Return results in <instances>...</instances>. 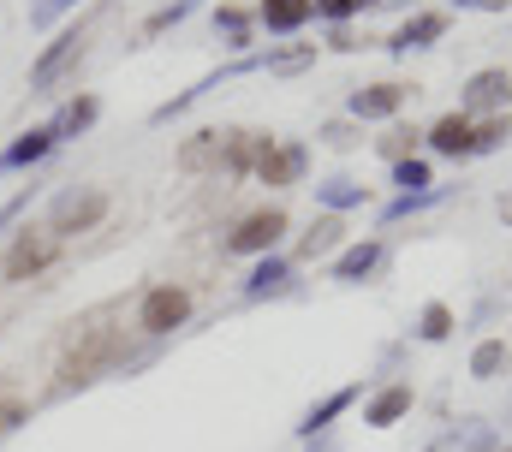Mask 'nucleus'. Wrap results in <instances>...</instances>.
Segmentation results:
<instances>
[{"instance_id":"obj_1","label":"nucleus","mask_w":512,"mask_h":452,"mask_svg":"<svg viewBox=\"0 0 512 452\" xmlns=\"http://www.w3.org/2000/svg\"><path fill=\"white\" fill-rule=\"evenodd\" d=\"M120 357H126V334L108 328V334H90L84 345H72V357L60 363V375H66V387H90V381L108 375Z\"/></svg>"},{"instance_id":"obj_2","label":"nucleus","mask_w":512,"mask_h":452,"mask_svg":"<svg viewBox=\"0 0 512 452\" xmlns=\"http://www.w3.org/2000/svg\"><path fill=\"white\" fill-rule=\"evenodd\" d=\"M54 250H60V238H54L48 226H18V238H12L6 256H0V274H6V280H36V274L54 262Z\"/></svg>"},{"instance_id":"obj_3","label":"nucleus","mask_w":512,"mask_h":452,"mask_svg":"<svg viewBox=\"0 0 512 452\" xmlns=\"http://www.w3.org/2000/svg\"><path fill=\"white\" fill-rule=\"evenodd\" d=\"M102 215H108V191H96V185L60 191L54 209H48V232H54V238H72V232H90Z\"/></svg>"},{"instance_id":"obj_4","label":"nucleus","mask_w":512,"mask_h":452,"mask_svg":"<svg viewBox=\"0 0 512 452\" xmlns=\"http://www.w3.org/2000/svg\"><path fill=\"white\" fill-rule=\"evenodd\" d=\"M185 316H191V292L185 286H155V292H143V304H137V328L143 334H173V328H185Z\"/></svg>"},{"instance_id":"obj_5","label":"nucleus","mask_w":512,"mask_h":452,"mask_svg":"<svg viewBox=\"0 0 512 452\" xmlns=\"http://www.w3.org/2000/svg\"><path fill=\"white\" fill-rule=\"evenodd\" d=\"M280 232H286V215L280 209H256L239 221V232L227 238V250H239V256H256V250H274L280 244Z\"/></svg>"},{"instance_id":"obj_6","label":"nucleus","mask_w":512,"mask_h":452,"mask_svg":"<svg viewBox=\"0 0 512 452\" xmlns=\"http://www.w3.org/2000/svg\"><path fill=\"white\" fill-rule=\"evenodd\" d=\"M256 173H262V185H292V179L304 173V149H298V143H286V149H262Z\"/></svg>"},{"instance_id":"obj_7","label":"nucleus","mask_w":512,"mask_h":452,"mask_svg":"<svg viewBox=\"0 0 512 452\" xmlns=\"http://www.w3.org/2000/svg\"><path fill=\"white\" fill-rule=\"evenodd\" d=\"M399 102H405V90H399V84H370V90H358V96H352V113H358V119H382V113H393Z\"/></svg>"},{"instance_id":"obj_8","label":"nucleus","mask_w":512,"mask_h":452,"mask_svg":"<svg viewBox=\"0 0 512 452\" xmlns=\"http://www.w3.org/2000/svg\"><path fill=\"white\" fill-rule=\"evenodd\" d=\"M429 143H435L441 155H465V149H471V119H465V113H447V119L429 131Z\"/></svg>"},{"instance_id":"obj_9","label":"nucleus","mask_w":512,"mask_h":452,"mask_svg":"<svg viewBox=\"0 0 512 452\" xmlns=\"http://www.w3.org/2000/svg\"><path fill=\"white\" fill-rule=\"evenodd\" d=\"M316 12V0H262V24L268 30H298Z\"/></svg>"},{"instance_id":"obj_10","label":"nucleus","mask_w":512,"mask_h":452,"mask_svg":"<svg viewBox=\"0 0 512 452\" xmlns=\"http://www.w3.org/2000/svg\"><path fill=\"white\" fill-rule=\"evenodd\" d=\"M227 149H233V137L203 131L197 143H185V149H179V167H191V173H197V167H209V161H215V155H227Z\"/></svg>"},{"instance_id":"obj_11","label":"nucleus","mask_w":512,"mask_h":452,"mask_svg":"<svg viewBox=\"0 0 512 452\" xmlns=\"http://www.w3.org/2000/svg\"><path fill=\"white\" fill-rule=\"evenodd\" d=\"M405 411H411V387H387L382 399L370 405V429H393Z\"/></svg>"},{"instance_id":"obj_12","label":"nucleus","mask_w":512,"mask_h":452,"mask_svg":"<svg viewBox=\"0 0 512 452\" xmlns=\"http://www.w3.org/2000/svg\"><path fill=\"white\" fill-rule=\"evenodd\" d=\"M54 143H60L54 131H30L24 143H12V149H6V167H30V161H42V155H48Z\"/></svg>"},{"instance_id":"obj_13","label":"nucleus","mask_w":512,"mask_h":452,"mask_svg":"<svg viewBox=\"0 0 512 452\" xmlns=\"http://www.w3.org/2000/svg\"><path fill=\"white\" fill-rule=\"evenodd\" d=\"M376 262H382V244H352V250L340 256V268H334V274H340V280H364Z\"/></svg>"},{"instance_id":"obj_14","label":"nucleus","mask_w":512,"mask_h":452,"mask_svg":"<svg viewBox=\"0 0 512 452\" xmlns=\"http://www.w3.org/2000/svg\"><path fill=\"white\" fill-rule=\"evenodd\" d=\"M352 399H358V393H352V387H340V393H334V399H322V405H316V411H310V417H304V435H316V429H328V423H334V417H340V411H346V405H352Z\"/></svg>"},{"instance_id":"obj_15","label":"nucleus","mask_w":512,"mask_h":452,"mask_svg":"<svg viewBox=\"0 0 512 452\" xmlns=\"http://www.w3.org/2000/svg\"><path fill=\"white\" fill-rule=\"evenodd\" d=\"M501 369H507V345H501V339L477 345V357H471V375H483V381H489V375H501Z\"/></svg>"},{"instance_id":"obj_16","label":"nucleus","mask_w":512,"mask_h":452,"mask_svg":"<svg viewBox=\"0 0 512 452\" xmlns=\"http://www.w3.org/2000/svg\"><path fill=\"white\" fill-rule=\"evenodd\" d=\"M507 90H512V78H507V72H483V78L471 84V102H477V108H489V102H501Z\"/></svg>"},{"instance_id":"obj_17","label":"nucleus","mask_w":512,"mask_h":452,"mask_svg":"<svg viewBox=\"0 0 512 452\" xmlns=\"http://www.w3.org/2000/svg\"><path fill=\"white\" fill-rule=\"evenodd\" d=\"M334 244H340V221H316L310 226V238H304V256L316 262V256H328Z\"/></svg>"},{"instance_id":"obj_18","label":"nucleus","mask_w":512,"mask_h":452,"mask_svg":"<svg viewBox=\"0 0 512 452\" xmlns=\"http://www.w3.org/2000/svg\"><path fill=\"white\" fill-rule=\"evenodd\" d=\"M90 119H96V102L84 96V102H72V108L60 113V125H48V131H54V137H66V131H84Z\"/></svg>"},{"instance_id":"obj_19","label":"nucleus","mask_w":512,"mask_h":452,"mask_svg":"<svg viewBox=\"0 0 512 452\" xmlns=\"http://www.w3.org/2000/svg\"><path fill=\"white\" fill-rule=\"evenodd\" d=\"M429 36H441V18H435V12H423V18H417V24H405V30H399V42H393V48H417V42H429Z\"/></svg>"},{"instance_id":"obj_20","label":"nucleus","mask_w":512,"mask_h":452,"mask_svg":"<svg viewBox=\"0 0 512 452\" xmlns=\"http://www.w3.org/2000/svg\"><path fill=\"white\" fill-rule=\"evenodd\" d=\"M453 334V310H447V304H429V310H423V339H447Z\"/></svg>"},{"instance_id":"obj_21","label":"nucleus","mask_w":512,"mask_h":452,"mask_svg":"<svg viewBox=\"0 0 512 452\" xmlns=\"http://www.w3.org/2000/svg\"><path fill=\"white\" fill-rule=\"evenodd\" d=\"M501 137H512V125H507V119H489V125H483V131L471 137V149H495Z\"/></svg>"},{"instance_id":"obj_22","label":"nucleus","mask_w":512,"mask_h":452,"mask_svg":"<svg viewBox=\"0 0 512 452\" xmlns=\"http://www.w3.org/2000/svg\"><path fill=\"white\" fill-rule=\"evenodd\" d=\"M280 280H286V268H280V262H262V268L251 274V298L256 292H268V286H280Z\"/></svg>"},{"instance_id":"obj_23","label":"nucleus","mask_w":512,"mask_h":452,"mask_svg":"<svg viewBox=\"0 0 512 452\" xmlns=\"http://www.w3.org/2000/svg\"><path fill=\"white\" fill-rule=\"evenodd\" d=\"M399 185H411V191L429 185V167H423V161H399Z\"/></svg>"},{"instance_id":"obj_24","label":"nucleus","mask_w":512,"mask_h":452,"mask_svg":"<svg viewBox=\"0 0 512 452\" xmlns=\"http://www.w3.org/2000/svg\"><path fill=\"white\" fill-rule=\"evenodd\" d=\"M364 0H316V12H328V18H352Z\"/></svg>"},{"instance_id":"obj_25","label":"nucleus","mask_w":512,"mask_h":452,"mask_svg":"<svg viewBox=\"0 0 512 452\" xmlns=\"http://www.w3.org/2000/svg\"><path fill=\"white\" fill-rule=\"evenodd\" d=\"M60 6H72V0H48V6H42V12H36V18H42V24H48V18H54V12H60Z\"/></svg>"},{"instance_id":"obj_26","label":"nucleus","mask_w":512,"mask_h":452,"mask_svg":"<svg viewBox=\"0 0 512 452\" xmlns=\"http://www.w3.org/2000/svg\"><path fill=\"white\" fill-rule=\"evenodd\" d=\"M12 423H18V405H6V411H0V429H12Z\"/></svg>"},{"instance_id":"obj_27","label":"nucleus","mask_w":512,"mask_h":452,"mask_svg":"<svg viewBox=\"0 0 512 452\" xmlns=\"http://www.w3.org/2000/svg\"><path fill=\"white\" fill-rule=\"evenodd\" d=\"M507 221H512V203H507Z\"/></svg>"}]
</instances>
